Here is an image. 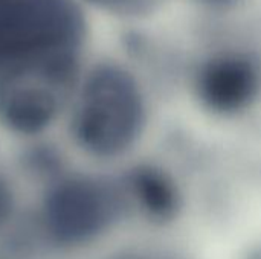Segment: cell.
Returning a JSON list of instances; mask_svg holds the SVG:
<instances>
[{"label":"cell","mask_w":261,"mask_h":259,"mask_svg":"<svg viewBox=\"0 0 261 259\" xmlns=\"http://www.w3.org/2000/svg\"><path fill=\"white\" fill-rule=\"evenodd\" d=\"M72 99L70 136L96 160L132 156L150 133L153 89L127 60L95 63L83 73Z\"/></svg>","instance_id":"obj_1"},{"label":"cell","mask_w":261,"mask_h":259,"mask_svg":"<svg viewBox=\"0 0 261 259\" xmlns=\"http://www.w3.org/2000/svg\"><path fill=\"white\" fill-rule=\"evenodd\" d=\"M87 32L76 0H0V75L81 69Z\"/></svg>","instance_id":"obj_2"},{"label":"cell","mask_w":261,"mask_h":259,"mask_svg":"<svg viewBox=\"0 0 261 259\" xmlns=\"http://www.w3.org/2000/svg\"><path fill=\"white\" fill-rule=\"evenodd\" d=\"M182 89L193 107L217 124H239L261 110V41L223 34L188 53Z\"/></svg>","instance_id":"obj_3"},{"label":"cell","mask_w":261,"mask_h":259,"mask_svg":"<svg viewBox=\"0 0 261 259\" xmlns=\"http://www.w3.org/2000/svg\"><path fill=\"white\" fill-rule=\"evenodd\" d=\"M125 198L124 188L107 179L61 176L44 195L40 226L46 238L58 247H83L116 221Z\"/></svg>","instance_id":"obj_4"},{"label":"cell","mask_w":261,"mask_h":259,"mask_svg":"<svg viewBox=\"0 0 261 259\" xmlns=\"http://www.w3.org/2000/svg\"><path fill=\"white\" fill-rule=\"evenodd\" d=\"M83 73L35 69L0 75V121L21 136L49 128L80 84Z\"/></svg>","instance_id":"obj_5"},{"label":"cell","mask_w":261,"mask_h":259,"mask_svg":"<svg viewBox=\"0 0 261 259\" xmlns=\"http://www.w3.org/2000/svg\"><path fill=\"white\" fill-rule=\"evenodd\" d=\"M86 5L132 26L159 18L176 0H83Z\"/></svg>","instance_id":"obj_6"},{"label":"cell","mask_w":261,"mask_h":259,"mask_svg":"<svg viewBox=\"0 0 261 259\" xmlns=\"http://www.w3.org/2000/svg\"><path fill=\"white\" fill-rule=\"evenodd\" d=\"M196 12L211 21H229L240 15L252 0H185Z\"/></svg>","instance_id":"obj_7"},{"label":"cell","mask_w":261,"mask_h":259,"mask_svg":"<svg viewBox=\"0 0 261 259\" xmlns=\"http://www.w3.org/2000/svg\"><path fill=\"white\" fill-rule=\"evenodd\" d=\"M28 165L38 176H55L61 171V157L50 147H38L29 154Z\"/></svg>","instance_id":"obj_8"},{"label":"cell","mask_w":261,"mask_h":259,"mask_svg":"<svg viewBox=\"0 0 261 259\" xmlns=\"http://www.w3.org/2000/svg\"><path fill=\"white\" fill-rule=\"evenodd\" d=\"M15 211V198L11 185L0 174V231L8 226Z\"/></svg>","instance_id":"obj_9"}]
</instances>
